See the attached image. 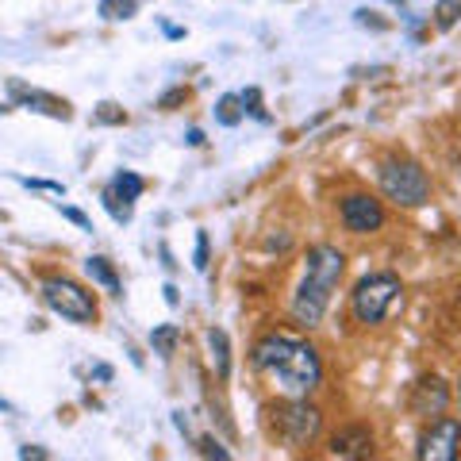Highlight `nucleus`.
<instances>
[{
  "instance_id": "f3484780",
  "label": "nucleus",
  "mask_w": 461,
  "mask_h": 461,
  "mask_svg": "<svg viewBox=\"0 0 461 461\" xmlns=\"http://www.w3.org/2000/svg\"><path fill=\"white\" fill-rule=\"evenodd\" d=\"M139 8H142V0H100V16L112 20V23L139 16Z\"/></svg>"
},
{
  "instance_id": "b1692460",
  "label": "nucleus",
  "mask_w": 461,
  "mask_h": 461,
  "mask_svg": "<svg viewBox=\"0 0 461 461\" xmlns=\"http://www.w3.org/2000/svg\"><path fill=\"white\" fill-rule=\"evenodd\" d=\"M185 100V89H173V93H166L162 100H158V108H173V104H181Z\"/></svg>"
},
{
  "instance_id": "ddd939ff",
  "label": "nucleus",
  "mask_w": 461,
  "mask_h": 461,
  "mask_svg": "<svg viewBox=\"0 0 461 461\" xmlns=\"http://www.w3.org/2000/svg\"><path fill=\"white\" fill-rule=\"evenodd\" d=\"M208 346H212V366H215V377L227 381L230 377V350H227V330L212 327L208 330Z\"/></svg>"
},
{
  "instance_id": "9b49d317",
  "label": "nucleus",
  "mask_w": 461,
  "mask_h": 461,
  "mask_svg": "<svg viewBox=\"0 0 461 461\" xmlns=\"http://www.w3.org/2000/svg\"><path fill=\"white\" fill-rule=\"evenodd\" d=\"M12 100L23 104V108H32V112L50 115V120H69V115H74L66 100H58L50 93H39V89H27V85H20V81H12Z\"/></svg>"
},
{
  "instance_id": "20e7f679",
  "label": "nucleus",
  "mask_w": 461,
  "mask_h": 461,
  "mask_svg": "<svg viewBox=\"0 0 461 461\" xmlns=\"http://www.w3.org/2000/svg\"><path fill=\"white\" fill-rule=\"evenodd\" d=\"M377 177H381V193L400 208H423L430 200V177L411 158H388V162H381Z\"/></svg>"
},
{
  "instance_id": "39448f33",
  "label": "nucleus",
  "mask_w": 461,
  "mask_h": 461,
  "mask_svg": "<svg viewBox=\"0 0 461 461\" xmlns=\"http://www.w3.org/2000/svg\"><path fill=\"white\" fill-rule=\"evenodd\" d=\"M273 415V427H277V435L288 442V446H312L315 438H320L323 430V415L320 408H312L308 396H288L285 403H273L269 408Z\"/></svg>"
},
{
  "instance_id": "f03ea898",
  "label": "nucleus",
  "mask_w": 461,
  "mask_h": 461,
  "mask_svg": "<svg viewBox=\"0 0 461 461\" xmlns=\"http://www.w3.org/2000/svg\"><path fill=\"white\" fill-rule=\"evenodd\" d=\"M342 269H346V258L339 247H320L308 250V269H304V281L296 288V300H293V320L300 327H320L327 304H330V293L339 288L342 281Z\"/></svg>"
},
{
  "instance_id": "4be33fe9",
  "label": "nucleus",
  "mask_w": 461,
  "mask_h": 461,
  "mask_svg": "<svg viewBox=\"0 0 461 461\" xmlns=\"http://www.w3.org/2000/svg\"><path fill=\"white\" fill-rule=\"evenodd\" d=\"M193 266L196 269H208V235H204V230L196 235V262Z\"/></svg>"
},
{
  "instance_id": "0eeeda50",
  "label": "nucleus",
  "mask_w": 461,
  "mask_h": 461,
  "mask_svg": "<svg viewBox=\"0 0 461 461\" xmlns=\"http://www.w3.org/2000/svg\"><path fill=\"white\" fill-rule=\"evenodd\" d=\"M457 454H461V420H450V415L430 420V427L420 435V446H415V457L420 461H454Z\"/></svg>"
},
{
  "instance_id": "c85d7f7f",
  "label": "nucleus",
  "mask_w": 461,
  "mask_h": 461,
  "mask_svg": "<svg viewBox=\"0 0 461 461\" xmlns=\"http://www.w3.org/2000/svg\"><path fill=\"white\" fill-rule=\"evenodd\" d=\"M393 5H400V8H403V0H393Z\"/></svg>"
},
{
  "instance_id": "4468645a",
  "label": "nucleus",
  "mask_w": 461,
  "mask_h": 461,
  "mask_svg": "<svg viewBox=\"0 0 461 461\" xmlns=\"http://www.w3.org/2000/svg\"><path fill=\"white\" fill-rule=\"evenodd\" d=\"M85 273H89V281H93V285H104L112 296H120V288H123V285H120V277H115V269H112L108 258H100V254L89 258V262H85Z\"/></svg>"
},
{
  "instance_id": "6e6552de",
  "label": "nucleus",
  "mask_w": 461,
  "mask_h": 461,
  "mask_svg": "<svg viewBox=\"0 0 461 461\" xmlns=\"http://www.w3.org/2000/svg\"><path fill=\"white\" fill-rule=\"evenodd\" d=\"M339 215H342V227L350 230V235H373V230L384 227V208H381V200L369 196V193H350V196H342Z\"/></svg>"
},
{
  "instance_id": "f8f14e48",
  "label": "nucleus",
  "mask_w": 461,
  "mask_h": 461,
  "mask_svg": "<svg viewBox=\"0 0 461 461\" xmlns=\"http://www.w3.org/2000/svg\"><path fill=\"white\" fill-rule=\"evenodd\" d=\"M142 189H147V181H142L139 173H131V169H120V173H115V177H112V185H108L104 193H108V196H115V200H120V204L131 208L135 200L142 196Z\"/></svg>"
},
{
  "instance_id": "412c9836",
  "label": "nucleus",
  "mask_w": 461,
  "mask_h": 461,
  "mask_svg": "<svg viewBox=\"0 0 461 461\" xmlns=\"http://www.w3.org/2000/svg\"><path fill=\"white\" fill-rule=\"evenodd\" d=\"M196 446H200V454H204V457H220V461H227V457H230V454H227V450H223V446L215 442V438H200Z\"/></svg>"
},
{
  "instance_id": "423d86ee",
  "label": "nucleus",
  "mask_w": 461,
  "mask_h": 461,
  "mask_svg": "<svg viewBox=\"0 0 461 461\" xmlns=\"http://www.w3.org/2000/svg\"><path fill=\"white\" fill-rule=\"evenodd\" d=\"M42 300H47V308L54 315H62V320H69V323H81V327L96 323L93 293H85V288L77 281H69V277H42Z\"/></svg>"
},
{
  "instance_id": "bb28decb",
  "label": "nucleus",
  "mask_w": 461,
  "mask_h": 461,
  "mask_svg": "<svg viewBox=\"0 0 461 461\" xmlns=\"http://www.w3.org/2000/svg\"><path fill=\"white\" fill-rule=\"evenodd\" d=\"M200 142H204V135H200L196 127H193V131H189V147H200Z\"/></svg>"
},
{
  "instance_id": "1a4fd4ad",
  "label": "nucleus",
  "mask_w": 461,
  "mask_h": 461,
  "mask_svg": "<svg viewBox=\"0 0 461 461\" xmlns=\"http://www.w3.org/2000/svg\"><path fill=\"white\" fill-rule=\"evenodd\" d=\"M408 408H411V415H420V420H438V415H446V408H450V388H446L442 377H423L411 388Z\"/></svg>"
},
{
  "instance_id": "6ab92c4d",
  "label": "nucleus",
  "mask_w": 461,
  "mask_h": 461,
  "mask_svg": "<svg viewBox=\"0 0 461 461\" xmlns=\"http://www.w3.org/2000/svg\"><path fill=\"white\" fill-rule=\"evenodd\" d=\"M239 96H242V112H247V115H254V120H269L266 108H262V93H258V89H247Z\"/></svg>"
},
{
  "instance_id": "aec40b11",
  "label": "nucleus",
  "mask_w": 461,
  "mask_h": 461,
  "mask_svg": "<svg viewBox=\"0 0 461 461\" xmlns=\"http://www.w3.org/2000/svg\"><path fill=\"white\" fill-rule=\"evenodd\" d=\"M96 123H123L127 115H123V108H115V104H100V112L93 115Z\"/></svg>"
},
{
  "instance_id": "dca6fc26",
  "label": "nucleus",
  "mask_w": 461,
  "mask_h": 461,
  "mask_svg": "<svg viewBox=\"0 0 461 461\" xmlns=\"http://www.w3.org/2000/svg\"><path fill=\"white\" fill-rule=\"evenodd\" d=\"M177 342H181V327L177 323H162V327L150 330V346H154V354H162V357L177 354Z\"/></svg>"
},
{
  "instance_id": "a211bd4d",
  "label": "nucleus",
  "mask_w": 461,
  "mask_h": 461,
  "mask_svg": "<svg viewBox=\"0 0 461 461\" xmlns=\"http://www.w3.org/2000/svg\"><path fill=\"white\" fill-rule=\"evenodd\" d=\"M461 20V0H438L435 5V27L438 32H454Z\"/></svg>"
},
{
  "instance_id": "a878e982",
  "label": "nucleus",
  "mask_w": 461,
  "mask_h": 461,
  "mask_svg": "<svg viewBox=\"0 0 461 461\" xmlns=\"http://www.w3.org/2000/svg\"><path fill=\"white\" fill-rule=\"evenodd\" d=\"M20 457H50V454H47V450H39V446H23Z\"/></svg>"
},
{
  "instance_id": "5701e85b",
  "label": "nucleus",
  "mask_w": 461,
  "mask_h": 461,
  "mask_svg": "<svg viewBox=\"0 0 461 461\" xmlns=\"http://www.w3.org/2000/svg\"><path fill=\"white\" fill-rule=\"evenodd\" d=\"M58 212H62L69 223H77L81 230H89V215H85V212H77V208H62V204H58Z\"/></svg>"
},
{
  "instance_id": "2eb2a0df",
  "label": "nucleus",
  "mask_w": 461,
  "mask_h": 461,
  "mask_svg": "<svg viewBox=\"0 0 461 461\" xmlns=\"http://www.w3.org/2000/svg\"><path fill=\"white\" fill-rule=\"evenodd\" d=\"M242 96L239 93H223L220 100H215V123H223V127H239L242 123Z\"/></svg>"
},
{
  "instance_id": "cd10ccee",
  "label": "nucleus",
  "mask_w": 461,
  "mask_h": 461,
  "mask_svg": "<svg viewBox=\"0 0 461 461\" xmlns=\"http://www.w3.org/2000/svg\"><path fill=\"white\" fill-rule=\"evenodd\" d=\"M0 411H8V400H0Z\"/></svg>"
},
{
  "instance_id": "9d476101",
  "label": "nucleus",
  "mask_w": 461,
  "mask_h": 461,
  "mask_svg": "<svg viewBox=\"0 0 461 461\" xmlns=\"http://www.w3.org/2000/svg\"><path fill=\"white\" fill-rule=\"evenodd\" d=\"M330 457H369L373 454V430L354 423V427H342L330 435Z\"/></svg>"
},
{
  "instance_id": "f257e3e1",
  "label": "nucleus",
  "mask_w": 461,
  "mask_h": 461,
  "mask_svg": "<svg viewBox=\"0 0 461 461\" xmlns=\"http://www.w3.org/2000/svg\"><path fill=\"white\" fill-rule=\"evenodd\" d=\"M250 366L269 384H277L285 396H312L323 381V362L315 354V346L293 335H281V330H269L266 339L254 342Z\"/></svg>"
},
{
  "instance_id": "7ed1b4c3",
  "label": "nucleus",
  "mask_w": 461,
  "mask_h": 461,
  "mask_svg": "<svg viewBox=\"0 0 461 461\" xmlns=\"http://www.w3.org/2000/svg\"><path fill=\"white\" fill-rule=\"evenodd\" d=\"M400 293H403V285H400L396 273H369V277L357 281L354 293H350L354 320L362 323V327L384 323V315L400 304Z\"/></svg>"
},
{
  "instance_id": "393cba45",
  "label": "nucleus",
  "mask_w": 461,
  "mask_h": 461,
  "mask_svg": "<svg viewBox=\"0 0 461 461\" xmlns=\"http://www.w3.org/2000/svg\"><path fill=\"white\" fill-rule=\"evenodd\" d=\"M162 293H166V304H173V308H177V304H181V296H177V288H173V285H166V288H162Z\"/></svg>"
}]
</instances>
